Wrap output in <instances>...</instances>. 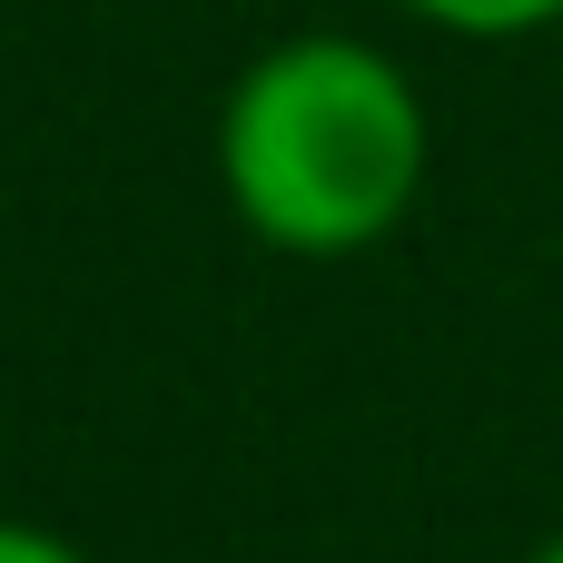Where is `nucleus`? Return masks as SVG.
Segmentation results:
<instances>
[{
	"instance_id": "obj_1",
	"label": "nucleus",
	"mask_w": 563,
	"mask_h": 563,
	"mask_svg": "<svg viewBox=\"0 0 563 563\" xmlns=\"http://www.w3.org/2000/svg\"><path fill=\"white\" fill-rule=\"evenodd\" d=\"M218 188L277 257H366L426 188V99L376 40H277L218 109Z\"/></svg>"
},
{
	"instance_id": "obj_4",
	"label": "nucleus",
	"mask_w": 563,
	"mask_h": 563,
	"mask_svg": "<svg viewBox=\"0 0 563 563\" xmlns=\"http://www.w3.org/2000/svg\"><path fill=\"white\" fill-rule=\"evenodd\" d=\"M525 563H563V534H554V544H534V554H525Z\"/></svg>"
},
{
	"instance_id": "obj_2",
	"label": "nucleus",
	"mask_w": 563,
	"mask_h": 563,
	"mask_svg": "<svg viewBox=\"0 0 563 563\" xmlns=\"http://www.w3.org/2000/svg\"><path fill=\"white\" fill-rule=\"evenodd\" d=\"M396 10L455 30V40H534V30L563 20V0H396Z\"/></svg>"
},
{
	"instance_id": "obj_3",
	"label": "nucleus",
	"mask_w": 563,
	"mask_h": 563,
	"mask_svg": "<svg viewBox=\"0 0 563 563\" xmlns=\"http://www.w3.org/2000/svg\"><path fill=\"white\" fill-rule=\"evenodd\" d=\"M0 563H89L69 534H49V525H20V515H0Z\"/></svg>"
}]
</instances>
